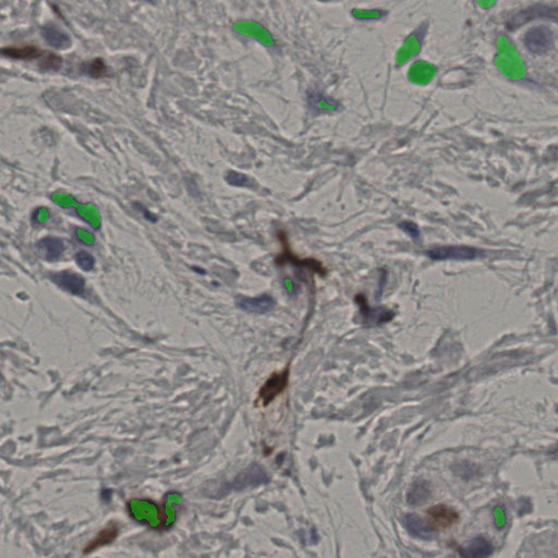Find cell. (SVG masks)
<instances>
[{
  "label": "cell",
  "mask_w": 558,
  "mask_h": 558,
  "mask_svg": "<svg viewBox=\"0 0 558 558\" xmlns=\"http://www.w3.org/2000/svg\"><path fill=\"white\" fill-rule=\"evenodd\" d=\"M75 262L76 264L80 266L81 270L85 272H90L95 266V258L93 257L92 254L89 252L81 251L75 255Z\"/></svg>",
  "instance_id": "obj_16"
},
{
  "label": "cell",
  "mask_w": 558,
  "mask_h": 558,
  "mask_svg": "<svg viewBox=\"0 0 558 558\" xmlns=\"http://www.w3.org/2000/svg\"><path fill=\"white\" fill-rule=\"evenodd\" d=\"M405 524L413 535L421 537V539H431L432 537V529L427 526V524L423 523V521L415 515L407 516L405 518Z\"/></svg>",
  "instance_id": "obj_14"
},
{
  "label": "cell",
  "mask_w": 558,
  "mask_h": 558,
  "mask_svg": "<svg viewBox=\"0 0 558 558\" xmlns=\"http://www.w3.org/2000/svg\"><path fill=\"white\" fill-rule=\"evenodd\" d=\"M479 250L470 246H437L428 251L426 254L432 260H471L480 254Z\"/></svg>",
  "instance_id": "obj_4"
},
{
  "label": "cell",
  "mask_w": 558,
  "mask_h": 558,
  "mask_svg": "<svg viewBox=\"0 0 558 558\" xmlns=\"http://www.w3.org/2000/svg\"><path fill=\"white\" fill-rule=\"evenodd\" d=\"M523 40L525 47L532 54L543 55L554 45V33L545 25L534 27L525 33Z\"/></svg>",
  "instance_id": "obj_2"
},
{
  "label": "cell",
  "mask_w": 558,
  "mask_h": 558,
  "mask_svg": "<svg viewBox=\"0 0 558 558\" xmlns=\"http://www.w3.org/2000/svg\"><path fill=\"white\" fill-rule=\"evenodd\" d=\"M289 381V368L282 370L280 372H276L271 375L264 385L261 387L260 391H258V401L261 402L263 406H267L268 404L275 399V398L280 395L281 392L287 388Z\"/></svg>",
  "instance_id": "obj_3"
},
{
  "label": "cell",
  "mask_w": 558,
  "mask_h": 558,
  "mask_svg": "<svg viewBox=\"0 0 558 558\" xmlns=\"http://www.w3.org/2000/svg\"><path fill=\"white\" fill-rule=\"evenodd\" d=\"M49 278L57 286L72 294H75V296H80L85 291L84 278L74 272L63 271L53 273L50 274Z\"/></svg>",
  "instance_id": "obj_6"
},
{
  "label": "cell",
  "mask_w": 558,
  "mask_h": 558,
  "mask_svg": "<svg viewBox=\"0 0 558 558\" xmlns=\"http://www.w3.org/2000/svg\"><path fill=\"white\" fill-rule=\"evenodd\" d=\"M550 19L553 18L554 20L557 19V9L556 8H550L546 6H539V7H532L529 9H524L523 11L516 13L513 18H510L507 22L508 28L514 30L519 28L521 24H524L526 22L531 21V20L535 19Z\"/></svg>",
  "instance_id": "obj_5"
},
{
  "label": "cell",
  "mask_w": 558,
  "mask_h": 558,
  "mask_svg": "<svg viewBox=\"0 0 558 558\" xmlns=\"http://www.w3.org/2000/svg\"><path fill=\"white\" fill-rule=\"evenodd\" d=\"M275 300L270 294H261L260 297L247 298L239 297L237 299V306L245 312L254 314H265L275 308Z\"/></svg>",
  "instance_id": "obj_8"
},
{
  "label": "cell",
  "mask_w": 558,
  "mask_h": 558,
  "mask_svg": "<svg viewBox=\"0 0 558 558\" xmlns=\"http://www.w3.org/2000/svg\"><path fill=\"white\" fill-rule=\"evenodd\" d=\"M43 36L46 42L57 49H66L71 45L69 36L54 25L45 27L43 29Z\"/></svg>",
  "instance_id": "obj_13"
},
{
  "label": "cell",
  "mask_w": 558,
  "mask_h": 558,
  "mask_svg": "<svg viewBox=\"0 0 558 558\" xmlns=\"http://www.w3.org/2000/svg\"><path fill=\"white\" fill-rule=\"evenodd\" d=\"M84 70H86L87 73L93 77H100L106 74L107 67L103 60L94 59L92 60L91 63L86 64V68Z\"/></svg>",
  "instance_id": "obj_17"
},
{
  "label": "cell",
  "mask_w": 558,
  "mask_h": 558,
  "mask_svg": "<svg viewBox=\"0 0 558 558\" xmlns=\"http://www.w3.org/2000/svg\"><path fill=\"white\" fill-rule=\"evenodd\" d=\"M0 54L12 59L38 60L42 68L46 70H58L63 65V59L59 56L34 47V46L6 47L0 49Z\"/></svg>",
  "instance_id": "obj_1"
},
{
  "label": "cell",
  "mask_w": 558,
  "mask_h": 558,
  "mask_svg": "<svg viewBox=\"0 0 558 558\" xmlns=\"http://www.w3.org/2000/svg\"><path fill=\"white\" fill-rule=\"evenodd\" d=\"M430 496V489L424 482H417L408 494V503L411 505H421L428 499Z\"/></svg>",
  "instance_id": "obj_15"
},
{
  "label": "cell",
  "mask_w": 558,
  "mask_h": 558,
  "mask_svg": "<svg viewBox=\"0 0 558 558\" xmlns=\"http://www.w3.org/2000/svg\"><path fill=\"white\" fill-rule=\"evenodd\" d=\"M493 551V546L484 537H475L470 543L460 550L463 557H487Z\"/></svg>",
  "instance_id": "obj_11"
},
{
  "label": "cell",
  "mask_w": 558,
  "mask_h": 558,
  "mask_svg": "<svg viewBox=\"0 0 558 558\" xmlns=\"http://www.w3.org/2000/svg\"><path fill=\"white\" fill-rule=\"evenodd\" d=\"M119 534V529L116 524H111L107 526L104 530H102L100 533L96 535L95 539H93L89 544L86 545L84 549V554H89V553L97 550L98 547H102L107 544H110L112 541L116 540V537Z\"/></svg>",
  "instance_id": "obj_12"
},
{
  "label": "cell",
  "mask_w": 558,
  "mask_h": 558,
  "mask_svg": "<svg viewBox=\"0 0 558 558\" xmlns=\"http://www.w3.org/2000/svg\"><path fill=\"white\" fill-rule=\"evenodd\" d=\"M36 247L48 261L58 260L65 251L63 240L55 237H46L44 239H40L36 244Z\"/></svg>",
  "instance_id": "obj_10"
},
{
  "label": "cell",
  "mask_w": 558,
  "mask_h": 558,
  "mask_svg": "<svg viewBox=\"0 0 558 558\" xmlns=\"http://www.w3.org/2000/svg\"><path fill=\"white\" fill-rule=\"evenodd\" d=\"M279 239H280V241L283 244V250L281 254L278 255L276 258V263L278 265H285L287 263H290V264H293L294 266L307 267L309 270H312L316 273H321V274L324 273L323 268L318 262L314 260H300V258H297L293 254H291V251L289 250V246L287 244V238L285 232L283 231L279 232Z\"/></svg>",
  "instance_id": "obj_9"
},
{
  "label": "cell",
  "mask_w": 558,
  "mask_h": 558,
  "mask_svg": "<svg viewBox=\"0 0 558 558\" xmlns=\"http://www.w3.org/2000/svg\"><path fill=\"white\" fill-rule=\"evenodd\" d=\"M426 515L430 518V523L433 528L436 529H448L452 525L456 524L459 520V515L453 508L447 505H436L426 511Z\"/></svg>",
  "instance_id": "obj_7"
}]
</instances>
